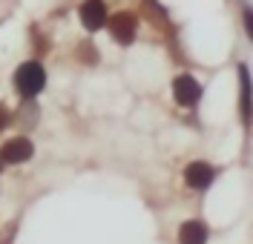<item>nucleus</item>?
Listing matches in <instances>:
<instances>
[{
	"label": "nucleus",
	"mask_w": 253,
	"mask_h": 244,
	"mask_svg": "<svg viewBox=\"0 0 253 244\" xmlns=\"http://www.w3.org/2000/svg\"><path fill=\"white\" fill-rule=\"evenodd\" d=\"M6 121H9V112H6V106H3V104H0V130H3V127H6Z\"/></svg>",
	"instance_id": "obj_10"
},
{
	"label": "nucleus",
	"mask_w": 253,
	"mask_h": 244,
	"mask_svg": "<svg viewBox=\"0 0 253 244\" xmlns=\"http://www.w3.org/2000/svg\"><path fill=\"white\" fill-rule=\"evenodd\" d=\"M184 178H187V184L193 190H207V187L213 184V178H216V170L205 161H196L184 170Z\"/></svg>",
	"instance_id": "obj_6"
},
{
	"label": "nucleus",
	"mask_w": 253,
	"mask_h": 244,
	"mask_svg": "<svg viewBox=\"0 0 253 244\" xmlns=\"http://www.w3.org/2000/svg\"><path fill=\"white\" fill-rule=\"evenodd\" d=\"M81 55L86 58V64H95V61H98V52H92L89 46H81Z\"/></svg>",
	"instance_id": "obj_9"
},
{
	"label": "nucleus",
	"mask_w": 253,
	"mask_h": 244,
	"mask_svg": "<svg viewBox=\"0 0 253 244\" xmlns=\"http://www.w3.org/2000/svg\"><path fill=\"white\" fill-rule=\"evenodd\" d=\"M173 95H175V101H178L181 106H193V104L202 98V86H199L196 78L181 75V78H175V83H173Z\"/></svg>",
	"instance_id": "obj_4"
},
{
	"label": "nucleus",
	"mask_w": 253,
	"mask_h": 244,
	"mask_svg": "<svg viewBox=\"0 0 253 244\" xmlns=\"http://www.w3.org/2000/svg\"><path fill=\"white\" fill-rule=\"evenodd\" d=\"M0 167H3V161H0Z\"/></svg>",
	"instance_id": "obj_11"
},
{
	"label": "nucleus",
	"mask_w": 253,
	"mask_h": 244,
	"mask_svg": "<svg viewBox=\"0 0 253 244\" xmlns=\"http://www.w3.org/2000/svg\"><path fill=\"white\" fill-rule=\"evenodd\" d=\"M81 23L89 29V32H98L104 23H107V6L101 0H86L81 6Z\"/></svg>",
	"instance_id": "obj_5"
},
{
	"label": "nucleus",
	"mask_w": 253,
	"mask_h": 244,
	"mask_svg": "<svg viewBox=\"0 0 253 244\" xmlns=\"http://www.w3.org/2000/svg\"><path fill=\"white\" fill-rule=\"evenodd\" d=\"M110 32L118 43L129 46V43L135 40V32H138V20H135L132 12H118V15H112V20H110Z\"/></svg>",
	"instance_id": "obj_2"
},
{
	"label": "nucleus",
	"mask_w": 253,
	"mask_h": 244,
	"mask_svg": "<svg viewBox=\"0 0 253 244\" xmlns=\"http://www.w3.org/2000/svg\"><path fill=\"white\" fill-rule=\"evenodd\" d=\"M43 83H46V72H43V66L35 64V61H26L15 72V86L23 98H35L43 89Z\"/></svg>",
	"instance_id": "obj_1"
},
{
	"label": "nucleus",
	"mask_w": 253,
	"mask_h": 244,
	"mask_svg": "<svg viewBox=\"0 0 253 244\" xmlns=\"http://www.w3.org/2000/svg\"><path fill=\"white\" fill-rule=\"evenodd\" d=\"M239 75H242V118L248 121V115H251V81H248V69L242 66Z\"/></svg>",
	"instance_id": "obj_8"
},
{
	"label": "nucleus",
	"mask_w": 253,
	"mask_h": 244,
	"mask_svg": "<svg viewBox=\"0 0 253 244\" xmlns=\"http://www.w3.org/2000/svg\"><path fill=\"white\" fill-rule=\"evenodd\" d=\"M32 152H35V146H32L29 138H12V141H6L3 149H0V161L3 164H23L32 158Z\"/></svg>",
	"instance_id": "obj_3"
},
{
	"label": "nucleus",
	"mask_w": 253,
	"mask_h": 244,
	"mask_svg": "<svg viewBox=\"0 0 253 244\" xmlns=\"http://www.w3.org/2000/svg\"><path fill=\"white\" fill-rule=\"evenodd\" d=\"M178 242L181 244H205L207 242V224L193 218V221H184L181 230H178Z\"/></svg>",
	"instance_id": "obj_7"
}]
</instances>
